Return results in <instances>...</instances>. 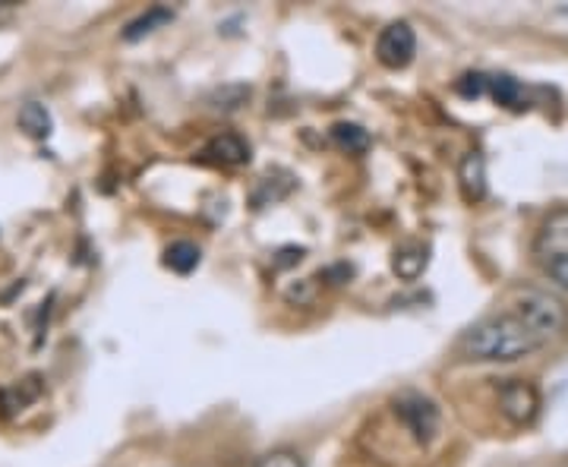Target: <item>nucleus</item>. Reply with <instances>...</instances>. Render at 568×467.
I'll list each match as a JSON object with an SVG mask.
<instances>
[{"mask_svg": "<svg viewBox=\"0 0 568 467\" xmlns=\"http://www.w3.org/2000/svg\"><path fill=\"white\" fill-rule=\"evenodd\" d=\"M209 155L222 164H244L250 162V145L237 133H222L209 143Z\"/></svg>", "mask_w": 568, "mask_h": 467, "instance_id": "nucleus-9", "label": "nucleus"}, {"mask_svg": "<svg viewBox=\"0 0 568 467\" xmlns=\"http://www.w3.org/2000/svg\"><path fill=\"white\" fill-rule=\"evenodd\" d=\"M174 20V13L168 10V7H149L142 17H136L133 22H126V29H123V39L126 41H140L145 35H152V32H159L162 26Z\"/></svg>", "mask_w": 568, "mask_h": 467, "instance_id": "nucleus-8", "label": "nucleus"}, {"mask_svg": "<svg viewBox=\"0 0 568 467\" xmlns=\"http://www.w3.org/2000/svg\"><path fill=\"white\" fill-rule=\"evenodd\" d=\"M246 99H250V89H246V85H224V89H219V92L212 95V104H215V108H224V111H234V108H241Z\"/></svg>", "mask_w": 568, "mask_h": 467, "instance_id": "nucleus-16", "label": "nucleus"}, {"mask_svg": "<svg viewBox=\"0 0 568 467\" xmlns=\"http://www.w3.org/2000/svg\"><path fill=\"white\" fill-rule=\"evenodd\" d=\"M511 309L525 319V323L544 338V342H552L556 335H562V328L568 323V309L559 297H552L549 291H537V287H528L521 291L515 301H511Z\"/></svg>", "mask_w": 568, "mask_h": 467, "instance_id": "nucleus-2", "label": "nucleus"}, {"mask_svg": "<svg viewBox=\"0 0 568 467\" xmlns=\"http://www.w3.org/2000/svg\"><path fill=\"white\" fill-rule=\"evenodd\" d=\"M537 250L547 256H566L568 253V209L549 215L540 237H537Z\"/></svg>", "mask_w": 568, "mask_h": 467, "instance_id": "nucleus-7", "label": "nucleus"}, {"mask_svg": "<svg viewBox=\"0 0 568 467\" xmlns=\"http://www.w3.org/2000/svg\"><path fill=\"white\" fill-rule=\"evenodd\" d=\"M332 140L338 149H345L351 155H364L369 149V133H366L361 123H335L332 126Z\"/></svg>", "mask_w": 568, "mask_h": 467, "instance_id": "nucleus-11", "label": "nucleus"}, {"mask_svg": "<svg viewBox=\"0 0 568 467\" xmlns=\"http://www.w3.org/2000/svg\"><path fill=\"white\" fill-rule=\"evenodd\" d=\"M395 414L405 424L417 443H429L439 433V407L433 398H426L420 392H402L395 398Z\"/></svg>", "mask_w": 568, "mask_h": 467, "instance_id": "nucleus-3", "label": "nucleus"}, {"mask_svg": "<svg viewBox=\"0 0 568 467\" xmlns=\"http://www.w3.org/2000/svg\"><path fill=\"white\" fill-rule=\"evenodd\" d=\"M499 410L515 427H528L540 410V392L537 386H530L528 379H508L506 386L499 388Z\"/></svg>", "mask_w": 568, "mask_h": 467, "instance_id": "nucleus-5", "label": "nucleus"}, {"mask_svg": "<svg viewBox=\"0 0 568 467\" xmlns=\"http://www.w3.org/2000/svg\"><path fill=\"white\" fill-rule=\"evenodd\" d=\"M544 345L547 342L515 309H506L470 325L458 338V354L480 364H511L537 354Z\"/></svg>", "mask_w": 568, "mask_h": 467, "instance_id": "nucleus-1", "label": "nucleus"}, {"mask_svg": "<svg viewBox=\"0 0 568 467\" xmlns=\"http://www.w3.org/2000/svg\"><path fill=\"white\" fill-rule=\"evenodd\" d=\"M256 467H304V458L291 448H278V451H268Z\"/></svg>", "mask_w": 568, "mask_h": 467, "instance_id": "nucleus-17", "label": "nucleus"}, {"mask_svg": "<svg viewBox=\"0 0 568 467\" xmlns=\"http://www.w3.org/2000/svg\"><path fill=\"white\" fill-rule=\"evenodd\" d=\"M489 95L503 108H511V111L525 108V85L511 80V77H489Z\"/></svg>", "mask_w": 568, "mask_h": 467, "instance_id": "nucleus-12", "label": "nucleus"}, {"mask_svg": "<svg viewBox=\"0 0 568 467\" xmlns=\"http://www.w3.org/2000/svg\"><path fill=\"white\" fill-rule=\"evenodd\" d=\"M20 126L29 133V136H36V140H44V136H51V114H48V108L39 102H29L20 108Z\"/></svg>", "mask_w": 568, "mask_h": 467, "instance_id": "nucleus-13", "label": "nucleus"}, {"mask_svg": "<svg viewBox=\"0 0 568 467\" xmlns=\"http://www.w3.org/2000/svg\"><path fill=\"white\" fill-rule=\"evenodd\" d=\"M392 265H395V272H398L402 278L414 282V278H417V275L426 268V250L420 244L402 246V250H395V260H392Z\"/></svg>", "mask_w": 568, "mask_h": 467, "instance_id": "nucleus-14", "label": "nucleus"}, {"mask_svg": "<svg viewBox=\"0 0 568 467\" xmlns=\"http://www.w3.org/2000/svg\"><path fill=\"white\" fill-rule=\"evenodd\" d=\"M200 260H203L200 246L190 244V241H174V244L164 250V265L171 272H178V275H190L200 265Z\"/></svg>", "mask_w": 568, "mask_h": 467, "instance_id": "nucleus-10", "label": "nucleus"}, {"mask_svg": "<svg viewBox=\"0 0 568 467\" xmlns=\"http://www.w3.org/2000/svg\"><path fill=\"white\" fill-rule=\"evenodd\" d=\"M455 92L465 95V99H480L489 95V77L487 73H465L462 80L455 82Z\"/></svg>", "mask_w": 568, "mask_h": 467, "instance_id": "nucleus-15", "label": "nucleus"}, {"mask_svg": "<svg viewBox=\"0 0 568 467\" xmlns=\"http://www.w3.org/2000/svg\"><path fill=\"white\" fill-rule=\"evenodd\" d=\"M547 275L556 285L568 291V253L566 256H549L547 260Z\"/></svg>", "mask_w": 568, "mask_h": 467, "instance_id": "nucleus-18", "label": "nucleus"}, {"mask_svg": "<svg viewBox=\"0 0 568 467\" xmlns=\"http://www.w3.org/2000/svg\"><path fill=\"white\" fill-rule=\"evenodd\" d=\"M458 181L467 200H484L487 196V162L480 152H467L458 164Z\"/></svg>", "mask_w": 568, "mask_h": 467, "instance_id": "nucleus-6", "label": "nucleus"}, {"mask_svg": "<svg viewBox=\"0 0 568 467\" xmlns=\"http://www.w3.org/2000/svg\"><path fill=\"white\" fill-rule=\"evenodd\" d=\"M417 54V35L407 22H392L376 39V58L388 70H405Z\"/></svg>", "mask_w": 568, "mask_h": 467, "instance_id": "nucleus-4", "label": "nucleus"}]
</instances>
